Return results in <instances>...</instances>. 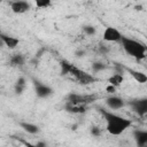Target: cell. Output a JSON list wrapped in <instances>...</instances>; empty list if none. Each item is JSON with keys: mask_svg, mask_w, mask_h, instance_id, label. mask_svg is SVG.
Returning <instances> with one entry per match:
<instances>
[{"mask_svg": "<svg viewBox=\"0 0 147 147\" xmlns=\"http://www.w3.org/2000/svg\"><path fill=\"white\" fill-rule=\"evenodd\" d=\"M100 113L102 114L103 118L106 119V130L113 136L122 134L126 129H129L132 125L131 119L124 118V117L116 115L114 113H110L108 110L101 109Z\"/></svg>", "mask_w": 147, "mask_h": 147, "instance_id": "6da1fadb", "label": "cell"}, {"mask_svg": "<svg viewBox=\"0 0 147 147\" xmlns=\"http://www.w3.org/2000/svg\"><path fill=\"white\" fill-rule=\"evenodd\" d=\"M122 46L124 48V51L132 57H136L137 60L140 59H145L146 56V46L145 44L137 41L134 39L127 38V37H122L121 39Z\"/></svg>", "mask_w": 147, "mask_h": 147, "instance_id": "7a4b0ae2", "label": "cell"}, {"mask_svg": "<svg viewBox=\"0 0 147 147\" xmlns=\"http://www.w3.org/2000/svg\"><path fill=\"white\" fill-rule=\"evenodd\" d=\"M122 33L119 32V30H117L116 28L113 26H107L102 33V38L105 41H109V42H115V41H121L122 39Z\"/></svg>", "mask_w": 147, "mask_h": 147, "instance_id": "3957f363", "label": "cell"}, {"mask_svg": "<svg viewBox=\"0 0 147 147\" xmlns=\"http://www.w3.org/2000/svg\"><path fill=\"white\" fill-rule=\"evenodd\" d=\"M132 109L138 113L140 116H144L147 113V100L142 99V100H133L130 102Z\"/></svg>", "mask_w": 147, "mask_h": 147, "instance_id": "277c9868", "label": "cell"}, {"mask_svg": "<svg viewBox=\"0 0 147 147\" xmlns=\"http://www.w3.org/2000/svg\"><path fill=\"white\" fill-rule=\"evenodd\" d=\"M10 8L15 14H23L30 9V3L26 1H14L11 2Z\"/></svg>", "mask_w": 147, "mask_h": 147, "instance_id": "5b68a950", "label": "cell"}, {"mask_svg": "<svg viewBox=\"0 0 147 147\" xmlns=\"http://www.w3.org/2000/svg\"><path fill=\"white\" fill-rule=\"evenodd\" d=\"M36 94L38 98H48L53 94V90L41 83H36Z\"/></svg>", "mask_w": 147, "mask_h": 147, "instance_id": "8992f818", "label": "cell"}, {"mask_svg": "<svg viewBox=\"0 0 147 147\" xmlns=\"http://www.w3.org/2000/svg\"><path fill=\"white\" fill-rule=\"evenodd\" d=\"M106 105L110 109H121L125 106V102L119 96H109L106 99Z\"/></svg>", "mask_w": 147, "mask_h": 147, "instance_id": "52a82bcc", "label": "cell"}, {"mask_svg": "<svg viewBox=\"0 0 147 147\" xmlns=\"http://www.w3.org/2000/svg\"><path fill=\"white\" fill-rule=\"evenodd\" d=\"M76 80H77L79 84H82V85H88V84L94 83L96 79H95V77L92 76L91 74H87V72L80 70V72H79V75H78V77L76 78Z\"/></svg>", "mask_w": 147, "mask_h": 147, "instance_id": "ba28073f", "label": "cell"}, {"mask_svg": "<svg viewBox=\"0 0 147 147\" xmlns=\"http://www.w3.org/2000/svg\"><path fill=\"white\" fill-rule=\"evenodd\" d=\"M0 40H1L9 49L16 48L17 45H18V42H20L18 38H15V37H11V36H7V34H1Z\"/></svg>", "mask_w": 147, "mask_h": 147, "instance_id": "9c48e42d", "label": "cell"}, {"mask_svg": "<svg viewBox=\"0 0 147 147\" xmlns=\"http://www.w3.org/2000/svg\"><path fill=\"white\" fill-rule=\"evenodd\" d=\"M65 110L68 113H71V114H83L86 111V107L84 105H76V103L67 102L65 103Z\"/></svg>", "mask_w": 147, "mask_h": 147, "instance_id": "30bf717a", "label": "cell"}, {"mask_svg": "<svg viewBox=\"0 0 147 147\" xmlns=\"http://www.w3.org/2000/svg\"><path fill=\"white\" fill-rule=\"evenodd\" d=\"M127 72L133 77V79L140 84H144L147 82V76L141 72V71H137V70H132V69H127Z\"/></svg>", "mask_w": 147, "mask_h": 147, "instance_id": "8fae6325", "label": "cell"}, {"mask_svg": "<svg viewBox=\"0 0 147 147\" xmlns=\"http://www.w3.org/2000/svg\"><path fill=\"white\" fill-rule=\"evenodd\" d=\"M123 82H124V77H123L122 74H114V75H111V76L108 78L109 85H113V86L116 87V88H117L118 86H121Z\"/></svg>", "mask_w": 147, "mask_h": 147, "instance_id": "7c38bea8", "label": "cell"}, {"mask_svg": "<svg viewBox=\"0 0 147 147\" xmlns=\"http://www.w3.org/2000/svg\"><path fill=\"white\" fill-rule=\"evenodd\" d=\"M20 126L26 131L28 133H31V134H36L39 132V126L36 125V124H32V123H28V122H21L20 123Z\"/></svg>", "mask_w": 147, "mask_h": 147, "instance_id": "4fadbf2b", "label": "cell"}, {"mask_svg": "<svg viewBox=\"0 0 147 147\" xmlns=\"http://www.w3.org/2000/svg\"><path fill=\"white\" fill-rule=\"evenodd\" d=\"M136 140L139 147H145L147 144V132L146 131H136Z\"/></svg>", "mask_w": 147, "mask_h": 147, "instance_id": "5bb4252c", "label": "cell"}, {"mask_svg": "<svg viewBox=\"0 0 147 147\" xmlns=\"http://www.w3.org/2000/svg\"><path fill=\"white\" fill-rule=\"evenodd\" d=\"M25 62V59L22 54H15L10 57V65L13 67H22Z\"/></svg>", "mask_w": 147, "mask_h": 147, "instance_id": "9a60e30c", "label": "cell"}, {"mask_svg": "<svg viewBox=\"0 0 147 147\" xmlns=\"http://www.w3.org/2000/svg\"><path fill=\"white\" fill-rule=\"evenodd\" d=\"M60 65H61V74H62V75H68V74H69V70H70V68H71L72 64H71L70 62L63 60V61H61Z\"/></svg>", "mask_w": 147, "mask_h": 147, "instance_id": "2e32d148", "label": "cell"}, {"mask_svg": "<svg viewBox=\"0 0 147 147\" xmlns=\"http://www.w3.org/2000/svg\"><path fill=\"white\" fill-rule=\"evenodd\" d=\"M83 32L85 34H87V36H93V34H95L96 30L92 25H85V26H83Z\"/></svg>", "mask_w": 147, "mask_h": 147, "instance_id": "e0dca14e", "label": "cell"}, {"mask_svg": "<svg viewBox=\"0 0 147 147\" xmlns=\"http://www.w3.org/2000/svg\"><path fill=\"white\" fill-rule=\"evenodd\" d=\"M52 5L51 0H37L36 1V6L38 8H47Z\"/></svg>", "mask_w": 147, "mask_h": 147, "instance_id": "ac0fdd59", "label": "cell"}, {"mask_svg": "<svg viewBox=\"0 0 147 147\" xmlns=\"http://www.w3.org/2000/svg\"><path fill=\"white\" fill-rule=\"evenodd\" d=\"M92 69H93V71L98 72V71H101V70L106 69V64H103L101 62H95V63L92 64Z\"/></svg>", "mask_w": 147, "mask_h": 147, "instance_id": "d6986e66", "label": "cell"}, {"mask_svg": "<svg viewBox=\"0 0 147 147\" xmlns=\"http://www.w3.org/2000/svg\"><path fill=\"white\" fill-rule=\"evenodd\" d=\"M91 134L93 137H100L101 136V129L98 127V126H92L91 129Z\"/></svg>", "mask_w": 147, "mask_h": 147, "instance_id": "ffe728a7", "label": "cell"}, {"mask_svg": "<svg viewBox=\"0 0 147 147\" xmlns=\"http://www.w3.org/2000/svg\"><path fill=\"white\" fill-rule=\"evenodd\" d=\"M25 86H21V85H15V92L16 94H22L23 91H24Z\"/></svg>", "mask_w": 147, "mask_h": 147, "instance_id": "44dd1931", "label": "cell"}, {"mask_svg": "<svg viewBox=\"0 0 147 147\" xmlns=\"http://www.w3.org/2000/svg\"><path fill=\"white\" fill-rule=\"evenodd\" d=\"M106 92L107 93H115L116 92V87H114L113 85H107L106 86Z\"/></svg>", "mask_w": 147, "mask_h": 147, "instance_id": "7402d4cb", "label": "cell"}, {"mask_svg": "<svg viewBox=\"0 0 147 147\" xmlns=\"http://www.w3.org/2000/svg\"><path fill=\"white\" fill-rule=\"evenodd\" d=\"M16 85H21V86H25V78L24 77H20L16 82Z\"/></svg>", "mask_w": 147, "mask_h": 147, "instance_id": "603a6c76", "label": "cell"}, {"mask_svg": "<svg viewBox=\"0 0 147 147\" xmlns=\"http://www.w3.org/2000/svg\"><path fill=\"white\" fill-rule=\"evenodd\" d=\"M22 144H23L25 147H38V146H36V145H33V144H31V142H28V141H25V140H22Z\"/></svg>", "mask_w": 147, "mask_h": 147, "instance_id": "cb8c5ba5", "label": "cell"}, {"mask_svg": "<svg viewBox=\"0 0 147 147\" xmlns=\"http://www.w3.org/2000/svg\"><path fill=\"white\" fill-rule=\"evenodd\" d=\"M36 146H38V147H46V144L42 142V141H40V142H37Z\"/></svg>", "mask_w": 147, "mask_h": 147, "instance_id": "d4e9b609", "label": "cell"}, {"mask_svg": "<svg viewBox=\"0 0 147 147\" xmlns=\"http://www.w3.org/2000/svg\"><path fill=\"white\" fill-rule=\"evenodd\" d=\"M108 51V48H106V47H103V46H100V52H102V53H106Z\"/></svg>", "mask_w": 147, "mask_h": 147, "instance_id": "484cf974", "label": "cell"}, {"mask_svg": "<svg viewBox=\"0 0 147 147\" xmlns=\"http://www.w3.org/2000/svg\"><path fill=\"white\" fill-rule=\"evenodd\" d=\"M136 8H137V9H138V10H141V7H140V6H137V7H136Z\"/></svg>", "mask_w": 147, "mask_h": 147, "instance_id": "4316f807", "label": "cell"}, {"mask_svg": "<svg viewBox=\"0 0 147 147\" xmlns=\"http://www.w3.org/2000/svg\"><path fill=\"white\" fill-rule=\"evenodd\" d=\"M1 34H2V32H1V29H0V37H1Z\"/></svg>", "mask_w": 147, "mask_h": 147, "instance_id": "83f0119b", "label": "cell"}]
</instances>
